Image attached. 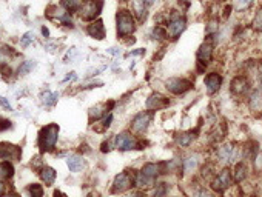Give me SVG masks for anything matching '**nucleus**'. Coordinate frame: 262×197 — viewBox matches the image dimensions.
Instances as JSON below:
<instances>
[{"mask_svg": "<svg viewBox=\"0 0 262 197\" xmlns=\"http://www.w3.org/2000/svg\"><path fill=\"white\" fill-rule=\"evenodd\" d=\"M139 28V22L128 6H120L116 12V36L120 40L133 37Z\"/></svg>", "mask_w": 262, "mask_h": 197, "instance_id": "nucleus-1", "label": "nucleus"}, {"mask_svg": "<svg viewBox=\"0 0 262 197\" xmlns=\"http://www.w3.org/2000/svg\"><path fill=\"white\" fill-rule=\"evenodd\" d=\"M187 15L180 12L179 9H172L167 12V20H165V28H167V36L168 40H177L183 31L187 29Z\"/></svg>", "mask_w": 262, "mask_h": 197, "instance_id": "nucleus-2", "label": "nucleus"}, {"mask_svg": "<svg viewBox=\"0 0 262 197\" xmlns=\"http://www.w3.org/2000/svg\"><path fill=\"white\" fill-rule=\"evenodd\" d=\"M162 163H145V165L141 168L136 174V185L141 190H148L151 187L156 185V180L159 177V174H162Z\"/></svg>", "mask_w": 262, "mask_h": 197, "instance_id": "nucleus-3", "label": "nucleus"}, {"mask_svg": "<svg viewBox=\"0 0 262 197\" xmlns=\"http://www.w3.org/2000/svg\"><path fill=\"white\" fill-rule=\"evenodd\" d=\"M105 8V0H84L81 9L77 11V17L82 22H94L100 19V14Z\"/></svg>", "mask_w": 262, "mask_h": 197, "instance_id": "nucleus-4", "label": "nucleus"}, {"mask_svg": "<svg viewBox=\"0 0 262 197\" xmlns=\"http://www.w3.org/2000/svg\"><path fill=\"white\" fill-rule=\"evenodd\" d=\"M57 139H59V125L57 123H50V125L43 126L40 129L39 139H37L40 151L51 153L54 148H56Z\"/></svg>", "mask_w": 262, "mask_h": 197, "instance_id": "nucleus-5", "label": "nucleus"}, {"mask_svg": "<svg viewBox=\"0 0 262 197\" xmlns=\"http://www.w3.org/2000/svg\"><path fill=\"white\" fill-rule=\"evenodd\" d=\"M114 148H117L119 151H134L141 150V142L131 131H122L114 136Z\"/></svg>", "mask_w": 262, "mask_h": 197, "instance_id": "nucleus-6", "label": "nucleus"}, {"mask_svg": "<svg viewBox=\"0 0 262 197\" xmlns=\"http://www.w3.org/2000/svg\"><path fill=\"white\" fill-rule=\"evenodd\" d=\"M154 117L153 111H142L137 112L133 117L131 123H130V131L136 136H144L147 133V129L150 128V123Z\"/></svg>", "mask_w": 262, "mask_h": 197, "instance_id": "nucleus-7", "label": "nucleus"}, {"mask_svg": "<svg viewBox=\"0 0 262 197\" xmlns=\"http://www.w3.org/2000/svg\"><path fill=\"white\" fill-rule=\"evenodd\" d=\"M213 37H207V40L199 46L197 53H196V60H197V70L199 73L205 71V68L210 65V62L213 60Z\"/></svg>", "mask_w": 262, "mask_h": 197, "instance_id": "nucleus-8", "label": "nucleus"}, {"mask_svg": "<svg viewBox=\"0 0 262 197\" xmlns=\"http://www.w3.org/2000/svg\"><path fill=\"white\" fill-rule=\"evenodd\" d=\"M165 88L175 96H182L193 88V82L185 77H170L165 80Z\"/></svg>", "mask_w": 262, "mask_h": 197, "instance_id": "nucleus-9", "label": "nucleus"}, {"mask_svg": "<svg viewBox=\"0 0 262 197\" xmlns=\"http://www.w3.org/2000/svg\"><path fill=\"white\" fill-rule=\"evenodd\" d=\"M134 184H136V177H133L130 173H119V174L114 177V182H113L111 191H113L114 194H119V193H123V191L130 190Z\"/></svg>", "mask_w": 262, "mask_h": 197, "instance_id": "nucleus-10", "label": "nucleus"}, {"mask_svg": "<svg viewBox=\"0 0 262 197\" xmlns=\"http://www.w3.org/2000/svg\"><path fill=\"white\" fill-rule=\"evenodd\" d=\"M128 8L134 14V17L139 23H145L150 15V8L144 0H128Z\"/></svg>", "mask_w": 262, "mask_h": 197, "instance_id": "nucleus-11", "label": "nucleus"}, {"mask_svg": "<svg viewBox=\"0 0 262 197\" xmlns=\"http://www.w3.org/2000/svg\"><path fill=\"white\" fill-rule=\"evenodd\" d=\"M241 153H242V148H235L233 143H225L219 148L218 156L219 160L224 163H231L238 159H241Z\"/></svg>", "mask_w": 262, "mask_h": 197, "instance_id": "nucleus-12", "label": "nucleus"}, {"mask_svg": "<svg viewBox=\"0 0 262 197\" xmlns=\"http://www.w3.org/2000/svg\"><path fill=\"white\" fill-rule=\"evenodd\" d=\"M170 105V100H168V97L161 94V93H153L148 96V98L145 100V108L147 111H159V109H165L168 108Z\"/></svg>", "mask_w": 262, "mask_h": 197, "instance_id": "nucleus-13", "label": "nucleus"}, {"mask_svg": "<svg viewBox=\"0 0 262 197\" xmlns=\"http://www.w3.org/2000/svg\"><path fill=\"white\" fill-rule=\"evenodd\" d=\"M249 91H250V80L247 79V76L239 74V76L233 77V80H231V84H230L231 94L241 97V96H245Z\"/></svg>", "mask_w": 262, "mask_h": 197, "instance_id": "nucleus-14", "label": "nucleus"}, {"mask_svg": "<svg viewBox=\"0 0 262 197\" xmlns=\"http://www.w3.org/2000/svg\"><path fill=\"white\" fill-rule=\"evenodd\" d=\"M114 108V102L110 100V102H103V103H97L96 106H92L88 112V116H89V122L92 120H99V119H103L105 116H108Z\"/></svg>", "mask_w": 262, "mask_h": 197, "instance_id": "nucleus-15", "label": "nucleus"}, {"mask_svg": "<svg viewBox=\"0 0 262 197\" xmlns=\"http://www.w3.org/2000/svg\"><path fill=\"white\" fill-rule=\"evenodd\" d=\"M230 185H231V171H230V168H224L211 182L213 190L218 191V193L225 191L227 188H230Z\"/></svg>", "mask_w": 262, "mask_h": 197, "instance_id": "nucleus-16", "label": "nucleus"}, {"mask_svg": "<svg viewBox=\"0 0 262 197\" xmlns=\"http://www.w3.org/2000/svg\"><path fill=\"white\" fill-rule=\"evenodd\" d=\"M204 85L208 96L216 94L222 87V76L219 73H208L204 79Z\"/></svg>", "mask_w": 262, "mask_h": 197, "instance_id": "nucleus-17", "label": "nucleus"}, {"mask_svg": "<svg viewBox=\"0 0 262 197\" xmlns=\"http://www.w3.org/2000/svg\"><path fill=\"white\" fill-rule=\"evenodd\" d=\"M87 34L91 39H96V40H103L106 36V29H105V23L102 19H97L94 22H89L85 28Z\"/></svg>", "mask_w": 262, "mask_h": 197, "instance_id": "nucleus-18", "label": "nucleus"}, {"mask_svg": "<svg viewBox=\"0 0 262 197\" xmlns=\"http://www.w3.org/2000/svg\"><path fill=\"white\" fill-rule=\"evenodd\" d=\"M22 157V150L19 146L11 145L8 142L0 143V159L3 160H19Z\"/></svg>", "mask_w": 262, "mask_h": 197, "instance_id": "nucleus-19", "label": "nucleus"}, {"mask_svg": "<svg viewBox=\"0 0 262 197\" xmlns=\"http://www.w3.org/2000/svg\"><path fill=\"white\" fill-rule=\"evenodd\" d=\"M249 108L258 116L262 114V88H256L250 96H249Z\"/></svg>", "mask_w": 262, "mask_h": 197, "instance_id": "nucleus-20", "label": "nucleus"}, {"mask_svg": "<svg viewBox=\"0 0 262 197\" xmlns=\"http://www.w3.org/2000/svg\"><path fill=\"white\" fill-rule=\"evenodd\" d=\"M67 165H68L70 171L79 173V171H82V170L85 168V160H84V157L79 156V154H73V156H70V157L67 159Z\"/></svg>", "mask_w": 262, "mask_h": 197, "instance_id": "nucleus-21", "label": "nucleus"}, {"mask_svg": "<svg viewBox=\"0 0 262 197\" xmlns=\"http://www.w3.org/2000/svg\"><path fill=\"white\" fill-rule=\"evenodd\" d=\"M82 3H84V0H60V6L70 14H77Z\"/></svg>", "mask_w": 262, "mask_h": 197, "instance_id": "nucleus-22", "label": "nucleus"}, {"mask_svg": "<svg viewBox=\"0 0 262 197\" xmlns=\"http://www.w3.org/2000/svg\"><path fill=\"white\" fill-rule=\"evenodd\" d=\"M151 37H153L154 40H158V42H161V40H168L165 25H159V23L154 25V26L151 28Z\"/></svg>", "mask_w": 262, "mask_h": 197, "instance_id": "nucleus-23", "label": "nucleus"}, {"mask_svg": "<svg viewBox=\"0 0 262 197\" xmlns=\"http://www.w3.org/2000/svg\"><path fill=\"white\" fill-rule=\"evenodd\" d=\"M40 177H42V180H43L46 185H53L54 180H56V177H57V173H56V170L51 168V167H45V168H42V171H40Z\"/></svg>", "mask_w": 262, "mask_h": 197, "instance_id": "nucleus-24", "label": "nucleus"}, {"mask_svg": "<svg viewBox=\"0 0 262 197\" xmlns=\"http://www.w3.org/2000/svg\"><path fill=\"white\" fill-rule=\"evenodd\" d=\"M196 133H193V131H190V133H180V134H177L176 136V143L179 145V146H190L191 143H193V140L196 139V136H194Z\"/></svg>", "mask_w": 262, "mask_h": 197, "instance_id": "nucleus-25", "label": "nucleus"}, {"mask_svg": "<svg viewBox=\"0 0 262 197\" xmlns=\"http://www.w3.org/2000/svg\"><path fill=\"white\" fill-rule=\"evenodd\" d=\"M256 0H233V9L236 12H245L250 8H253Z\"/></svg>", "mask_w": 262, "mask_h": 197, "instance_id": "nucleus-26", "label": "nucleus"}, {"mask_svg": "<svg viewBox=\"0 0 262 197\" xmlns=\"http://www.w3.org/2000/svg\"><path fill=\"white\" fill-rule=\"evenodd\" d=\"M14 174V167L12 163L5 160V162H0V179H9Z\"/></svg>", "mask_w": 262, "mask_h": 197, "instance_id": "nucleus-27", "label": "nucleus"}, {"mask_svg": "<svg viewBox=\"0 0 262 197\" xmlns=\"http://www.w3.org/2000/svg\"><path fill=\"white\" fill-rule=\"evenodd\" d=\"M252 29L256 32H262V6H259L252 19Z\"/></svg>", "mask_w": 262, "mask_h": 197, "instance_id": "nucleus-28", "label": "nucleus"}, {"mask_svg": "<svg viewBox=\"0 0 262 197\" xmlns=\"http://www.w3.org/2000/svg\"><path fill=\"white\" fill-rule=\"evenodd\" d=\"M245 177H247V165L242 162H239L236 165V170H235V182L241 184Z\"/></svg>", "mask_w": 262, "mask_h": 197, "instance_id": "nucleus-29", "label": "nucleus"}, {"mask_svg": "<svg viewBox=\"0 0 262 197\" xmlns=\"http://www.w3.org/2000/svg\"><path fill=\"white\" fill-rule=\"evenodd\" d=\"M28 193L31 197H43V187L39 184H33L28 187Z\"/></svg>", "mask_w": 262, "mask_h": 197, "instance_id": "nucleus-30", "label": "nucleus"}, {"mask_svg": "<svg viewBox=\"0 0 262 197\" xmlns=\"http://www.w3.org/2000/svg\"><path fill=\"white\" fill-rule=\"evenodd\" d=\"M57 98H59V94L57 93H50V91H46L45 94H43V102H45V105H54L56 102H57Z\"/></svg>", "mask_w": 262, "mask_h": 197, "instance_id": "nucleus-31", "label": "nucleus"}, {"mask_svg": "<svg viewBox=\"0 0 262 197\" xmlns=\"http://www.w3.org/2000/svg\"><path fill=\"white\" fill-rule=\"evenodd\" d=\"M34 68V62L33 60H26V62H23L20 67H19V74H26V73H29L31 70Z\"/></svg>", "mask_w": 262, "mask_h": 197, "instance_id": "nucleus-32", "label": "nucleus"}, {"mask_svg": "<svg viewBox=\"0 0 262 197\" xmlns=\"http://www.w3.org/2000/svg\"><path fill=\"white\" fill-rule=\"evenodd\" d=\"M31 42H34V32H26V34L20 39V45L23 46V48H26Z\"/></svg>", "mask_w": 262, "mask_h": 197, "instance_id": "nucleus-33", "label": "nucleus"}, {"mask_svg": "<svg viewBox=\"0 0 262 197\" xmlns=\"http://www.w3.org/2000/svg\"><path fill=\"white\" fill-rule=\"evenodd\" d=\"M158 188L154 190V193H153V197H165V194H167V185L165 184H159V185H156Z\"/></svg>", "mask_w": 262, "mask_h": 197, "instance_id": "nucleus-34", "label": "nucleus"}, {"mask_svg": "<svg viewBox=\"0 0 262 197\" xmlns=\"http://www.w3.org/2000/svg\"><path fill=\"white\" fill-rule=\"evenodd\" d=\"M196 165H197L196 157H190L188 160H185V171H191Z\"/></svg>", "mask_w": 262, "mask_h": 197, "instance_id": "nucleus-35", "label": "nucleus"}, {"mask_svg": "<svg viewBox=\"0 0 262 197\" xmlns=\"http://www.w3.org/2000/svg\"><path fill=\"white\" fill-rule=\"evenodd\" d=\"M0 105H2L3 108H6V109H9V111H11V105H9V102H8V100H5V97H0Z\"/></svg>", "mask_w": 262, "mask_h": 197, "instance_id": "nucleus-36", "label": "nucleus"}, {"mask_svg": "<svg viewBox=\"0 0 262 197\" xmlns=\"http://www.w3.org/2000/svg\"><path fill=\"white\" fill-rule=\"evenodd\" d=\"M144 2L147 3V6H148V8H151V6L156 5V3L159 2V0H144Z\"/></svg>", "mask_w": 262, "mask_h": 197, "instance_id": "nucleus-37", "label": "nucleus"}, {"mask_svg": "<svg viewBox=\"0 0 262 197\" xmlns=\"http://www.w3.org/2000/svg\"><path fill=\"white\" fill-rule=\"evenodd\" d=\"M128 197H147L142 191H136V193H131Z\"/></svg>", "mask_w": 262, "mask_h": 197, "instance_id": "nucleus-38", "label": "nucleus"}, {"mask_svg": "<svg viewBox=\"0 0 262 197\" xmlns=\"http://www.w3.org/2000/svg\"><path fill=\"white\" fill-rule=\"evenodd\" d=\"M5 191H6V187H5V184L2 182V180H0V197L5 194Z\"/></svg>", "mask_w": 262, "mask_h": 197, "instance_id": "nucleus-39", "label": "nucleus"}, {"mask_svg": "<svg viewBox=\"0 0 262 197\" xmlns=\"http://www.w3.org/2000/svg\"><path fill=\"white\" fill-rule=\"evenodd\" d=\"M42 34H43L45 37H50V31H48V28H46V26H42Z\"/></svg>", "mask_w": 262, "mask_h": 197, "instance_id": "nucleus-40", "label": "nucleus"}, {"mask_svg": "<svg viewBox=\"0 0 262 197\" xmlns=\"http://www.w3.org/2000/svg\"><path fill=\"white\" fill-rule=\"evenodd\" d=\"M6 197H20L19 194H15V193H11V194H8Z\"/></svg>", "mask_w": 262, "mask_h": 197, "instance_id": "nucleus-41", "label": "nucleus"}, {"mask_svg": "<svg viewBox=\"0 0 262 197\" xmlns=\"http://www.w3.org/2000/svg\"><path fill=\"white\" fill-rule=\"evenodd\" d=\"M54 197H64V196H62L60 193H56V194H54Z\"/></svg>", "mask_w": 262, "mask_h": 197, "instance_id": "nucleus-42", "label": "nucleus"}]
</instances>
